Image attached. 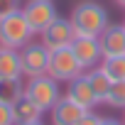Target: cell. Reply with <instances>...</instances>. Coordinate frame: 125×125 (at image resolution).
<instances>
[{
	"instance_id": "1",
	"label": "cell",
	"mask_w": 125,
	"mask_h": 125,
	"mask_svg": "<svg viewBox=\"0 0 125 125\" xmlns=\"http://www.w3.org/2000/svg\"><path fill=\"white\" fill-rule=\"evenodd\" d=\"M71 25L76 30V34L81 37H101V32L110 25L108 22V10L96 3V0H83L71 10Z\"/></svg>"
},
{
	"instance_id": "2",
	"label": "cell",
	"mask_w": 125,
	"mask_h": 125,
	"mask_svg": "<svg viewBox=\"0 0 125 125\" xmlns=\"http://www.w3.org/2000/svg\"><path fill=\"white\" fill-rule=\"evenodd\" d=\"M25 98H30L42 113H49L59 98H61V83L56 79H52L49 74L37 76V79H27L25 83Z\"/></svg>"
},
{
	"instance_id": "3",
	"label": "cell",
	"mask_w": 125,
	"mask_h": 125,
	"mask_svg": "<svg viewBox=\"0 0 125 125\" xmlns=\"http://www.w3.org/2000/svg\"><path fill=\"white\" fill-rule=\"evenodd\" d=\"M30 39H32V30H30L22 10H15L5 17H0V47L22 49L25 44H30Z\"/></svg>"
},
{
	"instance_id": "4",
	"label": "cell",
	"mask_w": 125,
	"mask_h": 125,
	"mask_svg": "<svg viewBox=\"0 0 125 125\" xmlns=\"http://www.w3.org/2000/svg\"><path fill=\"white\" fill-rule=\"evenodd\" d=\"M47 74L52 79H56L59 83H71L74 79H79L83 74V66L74 56L71 47H64V49H56V52L49 54V69H47Z\"/></svg>"
},
{
	"instance_id": "5",
	"label": "cell",
	"mask_w": 125,
	"mask_h": 125,
	"mask_svg": "<svg viewBox=\"0 0 125 125\" xmlns=\"http://www.w3.org/2000/svg\"><path fill=\"white\" fill-rule=\"evenodd\" d=\"M20 10H22V15H25V20H27L32 34H42V32L59 17L56 5L52 3V0H27Z\"/></svg>"
},
{
	"instance_id": "6",
	"label": "cell",
	"mask_w": 125,
	"mask_h": 125,
	"mask_svg": "<svg viewBox=\"0 0 125 125\" xmlns=\"http://www.w3.org/2000/svg\"><path fill=\"white\" fill-rule=\"evenodd\" d=\"M49 49L42 42H30L20 49V61H22V76L25 79H37L44 76L49 69Z\"/></svg>"
},
{
	"instance_id": "7",
	"label": "cell",
	"mask_w": 125,
	"mask_h": 125,
	"mask_svg": "<svg viewBox=\"0 0 125 125\" xmlns=\"http://www.w3.org/2000/svg\"><path fill=\"white\" fill-rule=\"evenodd\" d=\"M74 39H76V30H74L71 20H66V17H56V20H54V22L39 34V42H42L49 52L71 47Z\"/></svg>"
},
{
	"instance_id": "8",
	"label": "cell",
	"mask_w": 125,
	"mask_h": 125,
	"mask_svg": "<svg viewBox=\"0 0 125 125\" xmlns=\"http://www.w3.org/2000/svg\"><path fill=\"white\" fill-rule=\"evenodd\" d=\"M71 52L79 59V64L83 66V71L96 69L103 61V49H101L98 37H81V34H76V39L71 42Z\"/></svg>"
},
{
	"instance_id": "9",
	"label": "cell",
	"mask_w": 125,
	"mask_h": 125,
	"mask_svg": "<svg viewBox=\"0 0 125 125\" xmlns=\"http://www.w3.org/2000/svg\"><path fill=\"white\" fill-rule=\"evenodd\" d=\"M83 113H86V108H81L64 93L59 98V103L49 110V118H52V125H76L83 118Z\"/></svg>"
},
{
	"instance_id": "10",
	"label": "cell",
	"mask_w": 125,
	"mask_h": 125,
	"mask_svg": "<svg viewBox=\"0 0 125 125\" xmlns=\"http://www.w3.org/2000/svg\"><path fill=\"white\" fill-rule=\"evenodd\" d=\"M66 96L74 101V103H79L81 108H86V110H93L101 101L96 98V93H93V88H91V83H88V76H86V71L79 76V79H74L71 83H69V91H66Z\"/></svg>"
},
{
	"instance_id": "11",
	"label": "cell",
	"mask_w": 125,
	"mask_h": 125,
	"mask_svg": "<svg viewBox=\"0 0 125 125\" xmlns=\"http://www.w3.org/2000/svg\"><path fill=\"white\" fill-rule=\"evenodd\" d=\"M98 42H101V49H103V59L125 54V27L123 25H108L101 32Z\"/></svg>"
},
{
	"instance_id": "12",
	"label": "cell",
	"mask_w": 125,
	"mask_h": 125,
	"mask_svg": "<svg viewBox=\"0 0 125 125\" xmlns=\"http://www.w3.org/2000/svg\"><path fill=\"white\" fill-rule=\"evenodd\" d=\"M10 79H25L22 76L20 49L0 47V81H10Z\"/></svg>"
},
{
	"instance_id": "13",
	"label": "cell",
	"mask_w": 125,
	"mask_h": 125,
	"mask_svg": "<svg viewBox=\"0 0 125 125\" xmlns=\"http://www.w3.org/2000/svg\"><path fill=\"white\" fill-rule=\"evenodd\" d=\"M86 76H88V83H91L96 98H98L101 103H105V96H108V91H110V86H113V81L108 79V74H105L101 66H96V69H88Z\"/></svg>"
},
{
	"instance_id": "14",
	"label": "cell",
	"mask_w": 125,
	"mask_h": 125,
	"mask_svg": "<svg viewBox=\"0 0 125 125\" xmlns=\"http://www.w3.org/2000/svg\"><path fill=\"white\" fill-rule=\"evenodd\" d=\"M42 110L30 101V98H20L15 105H12V118H15V125L17 123H32V120H42Z\"/></svg>"
},
{
	"instance_id": "15",
	"label": "cell",
	"mask_w": 125,
	"mask_h": 125,
	"mask_svg": "<svg viewBox=\"0 0 125 125\" xmlns=\"http://www.w3.org/2000/svg\"><path fill=\"white\" fill-rule=\"evenodd\" d=\"M20 98H25V83H22V79L0 81V103L15 105Z\"/></svg>"
},
{
	"instance_id": "16",
	"label": "cell",
	"mask_w": 125,
	"mask_h": 125,
	"mask_svg": "<svg viewBox=\"0 0 125 125\" xmlns=\"http://www.w3.org/2000/svg\"><path fill=\"white\" fill-rule=\"evenodd\" d=\"M98 66L108 74V79H110L113 83L125 81V54H120V56H105Z\"/></svg>"
},
{
	"instance_id": "17",
	"label": "cell",
	"mask_w": 125,
	"mask_h": 125,
	"mask_svg": "<svg viewBox=\"0 0 125 125\" xmlns=\"http://www.w3.org/2000/svg\"><path fill=\"white\" fill-rule=\"evenodd\" d=\"M105 103L113 105V108H123L125 110V81H118L110 86L108 96H105Z\"/></svg>"
},
{
	"instance_id": "18",
	"label": "cell",
	"mask_w": 125,
	"mask_h": 125,
	"mask_svg": "<svg viewBox=\"0 0 125 125\" xmlns=\"http://www.w3.org/2000/svg\"><path fill=\"white\" fill-rule=\"evenodd\" d=\"M22 8V0H0V17H5Z\"/></svg>"
},
{
	"instance_id": "19",
	"label": "cell",
	"mask_w": 125,
	"mask_h": 125,
	"mask_svg": "<svg viewBox=\"0 0 125 125\" xmlns=\"http://www.w3.org/2000/svg\"><path fill=\"white\" fill-rule=\"evenodd\" d=\"M0 125H15V118H12V105L0 103Z\"/></svg>"
},
{
	"instance_id": "20",
	"label": "cell",
	"mask_w": 125,
	"mask_h": 125,
	"mask_svg": "<svg viewBox=\"0 0 125 125\" xmlns=\"http://www.w3.org/2000/svg\"><path fill=\"white\" fill-rule=\"evenodd\" d=\"M76 125H101V115H98V113H93V110H86V113H83V118H81Z\"/></svg>"
},
{
	"instance_id": "21",
	"label": "cell",
	"mask_w": 125,
	"mask_h": 125,
	"mask_svg": "<svg viewBox=\"0 0 125 125\" xmlns=\"http://www.w3.org/2000/svg\"><path fill=\"white\" fill-rule=\"evenodd\" d=\"M101 125H125V123L118 118H101Z\"/></svg>"
},
{
	"instance_id": "22",
	"label": "cell",
	"mask_w": 125,
	"mask_h": 125,
	"mask_svg": "<svg viewBox=\"0 0 125 125\" xmlns=\"http://www.w3.org/2000/svg\"><path fill=\"white\" fill-rule=\"evenodd\" d=\"M17 125H44L42 120H32V123H17Z\"/></svg>"
},
{
	"instance_id": "23",
	"label": "cell",
	"mask_w": 125,
	"mask_h": 125,
	"mask_svg": "<svg viewBox=\"0 0 125 125\" xmlns=\"http://www.w3.org/2000/svg\"><path fill=\"white\" fill-rule=\"evenodd\" d=\"M115 5H120V8H125V0H115Z\"/></svg>"
},
{
	"instance_id": "24",
	"label": "cell",
	"mask_w": 125,
	"mask_h": 125,
	"mask_svg": "<svg viewBox=\"0 0 125 125\" xmlns=\"http://www.w3.org/2000/svg\"><path fill=\"white\" fill-rule=\"evenodd\" d=\"M123 123H125V118H123Z\"/></svg>"
},
{
	"instance_id": "25",
	"label": "cell",
	"mask_w": 125,
	"mask_h": 125,
	"mask_svg": "<svg viewBox=\"0 0 125 125\" xmlns=\"http://www.w3.org/2000/svg\"><path fill=\"white\" fill-rule=\"evenodd\" d=\"M123 27H125V22H123Z\"/></svg>"
}]
</instances>
